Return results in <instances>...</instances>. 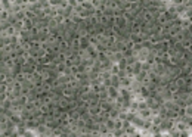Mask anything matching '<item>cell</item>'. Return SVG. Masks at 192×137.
Instances as JSON below:
<instances>
[{"label": "cell", "mask_w": 192, "mask_h": 137, "mask_svg": "<svg viewBox=\"0 0 192 137\" xmlns=\"http://www.w3.org/2000/svg\"><path fill=\"white\" fill-rule=\"evenodd\" d=\"M124 136H136V128L133 124H130L127 128H124Z\"/></svg>", "instance_id": "cell-1"}, {"label": "cell", "mask_w": 192, "mask_h": 137, "mask_svg": "<svg viewBox=\"0 0 192 137\" xmlns=\"http://www.w3.org/2000/svg\"><path fill=\"white\" fill-rule=\"evenodd\" d=\"M107 91H108V96L111 97V99H115L120 93H118V89H115V87H113V86H110L108 89H107Z\"/></svg>", "instance_id": "cell-2"}, {"label": "cell", "mask_w": 192, "mask_h": 137, "mask_svg": "<svg viewBox=\"0 0 192 137\" xmlns=\"http://www.w3.org/2000/svg\"><path fill=\"white\" fill-rule=\"evenodd\" d=\"M180 44H182L183 49H191V39H185Z\"/></svg>", "instance_id": "cell-3"}]
</instances>
